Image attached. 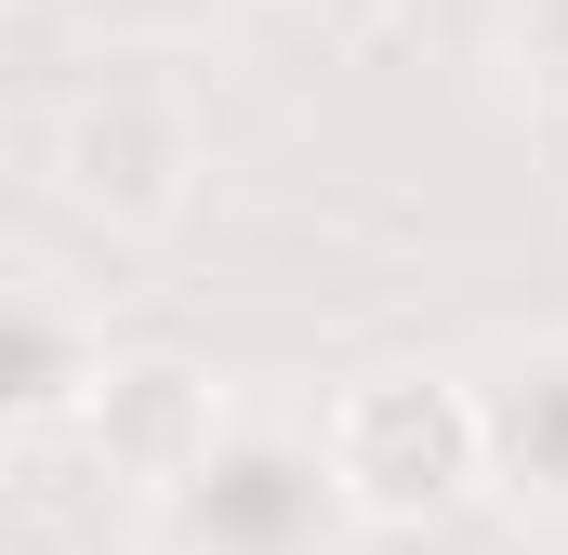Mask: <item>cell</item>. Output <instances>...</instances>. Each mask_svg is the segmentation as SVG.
<instances>
[{
	"label": "cell",
	"instance_id": "3",
	"mask_svg": "<svg viewBox=\"0 0 568 555\" xmlns=\"http://www.w3.org/2000/svg\"><path fill=\"white\" fill-rule=\"evenodd\" d=\"M53 185H67L80 212H106V225H172L185 185H199V120H185V93L145 80V67H106V80L53 120Z\"/></svg>",
	"mask_w": 568,
	"mask_h": 555
},
{
	"label": "cell",
	"instance_id": "8",
	"mask_svg": "<svg viewBox=\"0 0 568 555\" xmlns=\"http://www.w3.org/2000/svg\"><path fill=\"white\" fill-rule=\"evenodd\" d=\"M503 67L542 107H568V0H503Z\"/></svg>",
	"mask_w": 568,
	"mask_h": 555
},
{
	"label": "cell",
	"instance_id": "2",
	"mask_svg": "<svg viewBox=\"0 0 568 555\" xmlns=\"http://www.w3.org/2000/svg\"><path fill=\"white\" fill-rule=\"evenodd\" d=\"M317 436H331V476H344L357 529H436V516L489 503L476 384H449V371H371L317 411Z\"/></svg>",
	"mask_w": 568,
	"mask_h": 555
},
{
	"label": "cell",
	"instance_id": "7",
	"mask_svg": "<svg viewBox=\"0 0 568 555\" xmlns=\"http://www.w3.org/2000/svg\"><path fill=\"white\" fill-rule=\"evenodd\" d=\"M239 0H67V27L80 40H106V53H185V40H212Z\"/></svg>",
	"mask_w": 568,
	"mask_h": 555
},
{
	"label": "cell",
	"instance_id": "6",
	"mask_svg": "<svg viewBox=\"0 0 568 555\" xmlns=\"http://www.w3.org/2000/svg\"><path fill=\"white\" fill-rule=\"evenodd\" d=\"M212 411H225V397H212V384H199L185 357H133V371H106V384L80 397L93 450H106V463H120L133 490H159V476H172V463L199 450V423H212Z\"/></svg>",
	"mask_w": 568,
	"mask_h": 555
},
{
	"label": "cell",
	"instance_id": "5",
	"mask_svg": "<svg viewBox=\"0 0 568 555\" xmlns=\"http://www.w3.org/2000/svg\"><path fill=\"white\" fill-rule=\"evenodd\" d=\"M93 384H106V331H93L67 291L0 278V450H27V436L80 423Z\"/></svg>",
	"mask_w": 568,
	"mask_h": 555
},
{
	"label": "cell",
	"instance_id": "4",
	"mask_svg": "<svg viewBox=\"0 0 568 555\" xmlns=\"http://www.w3.org/2000/svg\"><path fill=\"white\" fill-rule=\"evenodd\" d=\"M476 463H489V503L568 516V331L476 371Z\"/></svg>",
	"mask_w": 568,
	"mask_h": 555
},
{
	"label": "cell",
	"instance_id": "1",
	"mask_svg": "<svg viewBox=\"0 0 568 555\" xmlns=\"http://www.w3.org/2000/svg\"><path fill=\"white\" fill-rule=\"evenodd\" d=\"M145 529L159 555H344L357 543V503L331 476V436L304 411H225L199 423V450L145 490Z\"/></svg>",
	"mask_w": 568,
	"mask_h": 555
}]
</instances>
